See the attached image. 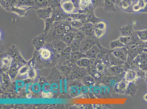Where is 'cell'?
Wrapping results in <instances>:
<instances>
[{
  "mask_svg": "<svg viewBox=\"0 0 147 109\" xmlns=\"http://www.w3.org/2000/svg\"><path fill=\"white\" fill-rule=\"evenodd\" d=\"M98 39L94 35L86 36L81 42L80 50L85 54L86 51L99 43Z\"/></svg>",
  "mask_w": 147,
  "mask_h": 109,
  "instance_id": "obj_1",
  "label": "cell"
},
{
  "mask_svg": "<svg viewBox=\"0 0 147 109\" xmlns=\"http://www.w3.org/2000/svg\"><path fill=\"white\" fill-rule=\"evenodd\" d=\"M133 64L142 71H147V53L143 52L133 60Z\"/></svg>",
  "mask_w": 147,
  "mask_h": 109,
  "instance_id": "obj_2",
  "label": "cell"
},
{
  "mask_svg": "<svg viewBox=\"0 0 147 109\" xmlns=\"http://www.w3.org/2000/svg\"><path fill=\"white\" fill-rule=\"evenodd\" d=\"M107 23L105 21L101 20L96 23L93 27V33L95 37L99 39L103 37L106 32Z\"/></svg>",
  "mask_w": 147,
  "mask_h": 109,
  "instance_id": "obj_3",
  "label": "cell"
},
{
  "mask_svg": "<svg viewBox=\"0 0 147 109\" xmlns=\"http://www.w3.org/2000/svg\"><path fill=\"white\" fill-rule=\"evenodd\" d=\"M60 5L62 10L66 14L71 15L79 13L72 0H61Z\"/></svg>",
  "mask_w": 147,
  "mask_h": 109,
  "instance_id": "obj_4",
  "label": "cell"
},
{
  "mask_svg": "<svg viewBox=\"0 0 147 109\" xmlns=\"http://www.w3.org/2000/svg\"><path fill=\"white\" fill-rule=\"evenodd\" d=\"M119 39L125 45V46L127 47L138 46L139 44L142 42L138 37L135 31L131 35L128 37L121 36Z\"/></svg>",
  "mask_w": 147,
  "mask_h": 109,
  "instance_id": "obj_5",
  "label": "cell"
},
{
  "mask_svg": "<svg viewBox=\"0 0 147 109\" xmlns=\"http://www.w3.org/2000/svg\"><path fill=\"white\" fill-rule=\"evenodd\" d=\"M112 53L117 58L126 62L128 57V50L125 47L113 50Z\"/></svg>",
  "mask_w": 147,
  "mask_h": 109,
  "instance_id": "obj_6",
  "label": "cell"
},
{
  "mask_svg": "<svg viewBox=\"0 0 147 109\" xmlns=\"http://www.w3.org/2000/svg\"><path fill=\"white\" fill-rule=\"evenodd\" d=\"M128 83L125 78H123L115 86L113 92L120 95L125 94Z\"/></svg>",
  "mask_w": 147,
  "mask_h": 109,
  "instance_id": "obj_7",
  "label": "cell"
},
{
  "mask_svg": "<svg viewBox=\"0 0 147 109\" xmlns=\"http://www.w3.org/2000/svg\"><path fill=\"white\" fill-rule=\"evenodd\" d=\"M138 89V86L134 82H129L127 85L125 92V95L131 97L136 95Z\"/></svg>",
  "mask_w": 147,
  "mask_h": 109,
  "instance_id": "obj_8",
  "label": "cell"
},
{
  "mask_svg": "<svg viewBox=\"0 0 147 109\" xmlns=\"http://www.w3.org/2000/svg\"><path fill=\"white\" fill-rule=\"evenodd\" d=\"M123 64L117 66H111L108 67L107 70L108 72L114 76H118L120 74H122L124 72L123 68Z\"/></svg>",
  "mask_w": 147,
  "mask_h": 109,
  "instance_id": "obj_9",
  "label": "cell"
},
{
  "mask_svg": "<svg viewBox=\"0 0 147 109\" xmlns=\"http://www.w3.org/2000/svg\"><path fill=\"white\" fill-rule=\"evenodd\" d=\"M121 36L128 37L131 35L135 31L133 30V25L131 24L123 26L119 28Z\"/></svg>",
  "mask_w": 147,
  "mask_h": 109,
  "instance_id": "obj_10",
  "label": "cell"
},
{
  "mask_svg": "<svg viewBox=\"0 0 147 109\" xmlns=\"http://www.w3.org/2000/svg\"><path fill=\"white\" fill-rule=\"evenodd\" d=\"M52 13V10L50 8L40 9L37 11V14L38 18L45 21L48 18H51Z\"/></svg>",
  "mask_w": 147,
  "mask_h": 109,
  "instance_id": "obj_11",
  "label": "cell"
},
{
  "mask_svg": "<svg viewBox=\"0 0 147 109\" xmlns=\"http://www.w3.org/2000/svg\"><path fill=\"white\" fill-rule=\"evenodd\" d=\"M89 75L93 77L96 81L100 80L102 77L101 72L99 71L93 64H90L89 66Z\"/></svg>",
  "mask_w": 147,
  "mask_h": 109,
  "instance_id": "obj_12",
  "label": "cell"
},
{
  "mask_svg": "<svg viewBox=\"0 0 147 109\" xmlns=\"http://www.w3.org/2000/svg\"><path fill=\"white\" fill-rule=\"evenodd\" d=\"M134 3L132 0H122L118 5L124 11L132 13V7Z\"/></svg>",
  "mask_w": 147,
  "mask_h": 109,
  "instance_id": "obj_13",
  "label": "cell"
},
{
  "mask_svg": "<svg viewBox=\"0 0 147 109\" xmlns=\"http://www.w3.org/2000/svg\"><path fill=\"white\" fill-rule=\"evenodd\" d=\"M94 24L91 22H87L83 24L81 30L86 36H94L93 33Z\"/></svg>",
  "mask_w": 147,
  "mask_h": 109,
  "instance_id": "obj_14",
  "label": "cell"
},
{
  "mask_svg": "<svg viewBox=\"0 0 147 109\" xmlns=\"http://www.w3.org/2000/svg\"><path fill=\"white\" fill-rule=\"evenodd\" d=\"M79 6L80 11L83 12L82 13L85 12L89 9H93L92 5L91 0H79Z\"/></svg>",
  "mask_w": 147,
  "mask_h": 109,
  "instance_id": "obj_15",
  "label": "cell"
},
{
  "mask_svg": "<svg viewBox=\"0 0 147 109\" xmlns=\"http://www.w3.org/2000/svg\"><path fill=\"white\" fill-rule=\"evenodd\" d=\"M98 44L95 45L90 50L85 53V54H86L87 58L90 59L97 58V56L100 52V49L98 46Z\"/></svg>",
  "mask_w": 147,
  "mask_h": 109,
  "instance_id": "obj_16",
  "label": "cell"
},
{
  "mask_svg": "<svg viewBox=\"0 0 147 109\" xmlns=\"http://www.w3.org/2000/svg\"><path fill=\"white\" fill-rule=\"evenodd\" d=\"M146 2L144 0H137L133 4L132 7V13H140L144 8Z\"/></svg>",
  "mask_w": 147,
  "mask_h": 109,
  "instance_id": "obj_17",
  "label": "cell"
},
{
  "mask_svg": "<svg viewBox=\"0 0 147 109\" xmlns=\"http://www.w3.org/2000/svg\"><path fill=\"white\" fill-rule=\"evenodd\" d=\"M104 10L108 13L115 12L116 11L115 3L113 0H104Z\"/></svg>",
  "mask_w": 147,
  "mask_h": 109,
  "instance_id": "obj_18",
  "label": "cell"
},
{
  "mask_svg": "<svg viewBox=\"0 0 147 109\" xmlns=\"http://www.w3.org/2000/svg\"><path fill=\"white\" fill-rule=\"evenodd\" d=\"M137 78L136 72L133 69H129L125 73L124 78L128 83L134 82Z\"/></svg>",
  "mask_w": 147,
  "mask_h": 109,
  "instance_id": "obj_19",
  "label": "cell"
},
{
  "mask_svg": "<svg viewBox=\"0 0 147 109\" xmlns=\"http://www.w3.org/2000/svg\"><path fill=\"white\" fill-rule=\"evenodd\" d=\"M83 84L89 88L94 86L96 83V81L90 75L85 76L82 78V80Z\"/></svg>",
  "mask_w": 147,
  "mask_h": 109,
  "instance_id": "obj_20",
  "label": "cell"
},
{
  "mask_svg": "<svg viewBox=\"0 0 147 109\" xmlns=\"http://www.w3.org/2000/svg\"><path fill=\"white\" fill-rule=\"evenodd\" d=\"M109 61L110 66H114L124 64L125 62L115 56L112 53H109Z\"/></svg>",
  "mask_w": 147,
  "mask_h": 109,
  "instance_id": "obj_21",
  "label": "cell"
},
{
  "mask_svg": "<svg viewBox=\"0 0 147 109\" xmlns=\"http://www.w3.org/2000/svg\"><path fill=\"white\" fill-rule=\"evenodd\" d=\"M76 64L80 67H87L90 64V59L88 58H81L77 61Z\"/></svg>",
  "mask_w": 147,
  "mask_h": 109,
  "instance_id": "obj_22",
  "label": "cell"
},
{
  "mask_svg": "<svg viewBox=\"0 0 147 109\" xmlns=\"http://www.w3.org/2000/svg\"><path fill=\"white\" fill-rule=\"evenodd\" d=\"M109 46L111 50H113L115 49L121 48L125 47V46L118 38L115 40L111 41L109 44Z\"/></svg>",
  "mask_w": 147,
  "mask_h": 109,
  "instance_id": "obj_23",
  "label": "cell"
},
{
  "mask_svg": "<svg viewBox=\"0 0 147 109\" xmlns=\"http://www.w3.org/2000/svg\"><path fill=\"white\" fill-rule=\"evenodd\" d=\"M135 33L142 42L147 41V29L136 31Z\"/></svg>",
  "mask_w": 147,
  "mask_h": 109,
  "instance_id": "obj_24",
  "label": "cell"
},
{
  "mask_svg": "<svg viewBox=\"0 0 147 109\" xmlns=\"http://www.w3.org/2000/svg\"><path fill=\"white\" fill-rule=\"evenodd\" d=\"M69 23L72 27L74 29L79 30L82 28L83 23L80 20L74 19H72L71 20H69Z\"/></svg>",
  "mask_w": 147,
  "mask_h": 109,
  "instance_id": "obj_25",
  "label": "cell"
},
{
  "mask_svg": "<svg viewBox=\"0 0 147 109\" xmlns=\"http://www.w3.org/2000/svg\"><path fill=\"white\" fill-rule=\"evenodd\" d=\"M93 64H94L97 70L100 72L103 71L105 68V64L101 59H98V58L94 59Z\"/></svg>",
  "mask_w": 147,
  "mask_h": 109,
  "instance_id": "obj_26",
  "label": "cell"
},
{
  "mask_svg": "<svg viewBox=\"0 0 147 109\" xmlns=\"http://www.w3.org/2000/svg\"><path fill=\"white\" fill-rule=\"evenodd\" d=\"M42 95L45 97H49L52 92L50 90V84L49 83H45L42 86Z\"/></svg>",
  "mask_w": 147,
  "mask_h": 109,
  "instance_id": "obj_27",
  "label": "cell"
},
{
  "mask_svg": "<svg viewBox=\"0 0 147 109\" xmlns=\"http://www.w3.org/2000/svg\"><path fill=\"white\" fill-rule=\"evenodd\" d=\"M83 86H74L70 87L69 89V92L73 95V96H76L80 94Z\"/></svg>",
  "mask_w": 147,
  "mask_h": 109,
  "instance_id": "obj_28",
  "label": "cell"
},
{
  "mask_svg": "<svg viewBox=\"0 0 147 109\" xmlns=\"http://www.w3.org/2000/svg\"><path fill=\"white\" fill-rule=\"evenodd\" d=\"M89 91L96 96H98L101 94V85L95 84L90 88Z\"/></svg>",
  "mask_w": 147,
  "mask_h": 109,
  "instance_id": "obj_29",
  "label": "cell"
},
{
  "mask_svg": "<svg viewBox=\"0 0 147 109\" xmlns=\"http://www.w3.org/2000/svg\"><path fill=\"white\" fill-rule=\"evenodd\" d=\"M74 39H77L81 42L86 36L83 32L81 30H79L74 33Z\"/></svg>",
  "mask_w": 147,
  "mask_h": 109,
  "instance_id": "obj_30",
  "label": "cell"
},
{
  "mask_svg": "<svg viewBox=\"0 0 147 109\" xmlns=\"http://www.w3.org/2000/svg\"><path fill=\"white\" fill-rule=\"evenodd\" d=\"M91 2L92 7L94 10L97 8L103 7L104 0H91Z\"/></svg>",
  "mask_w": 147,
  "mask_h": 109,
  "instance_id": "obj_31",
  "label": "cell"
},
{
  "mask_svg": "<svg viewBox=\"0 0 147 109\" xmlns=\"http://www.w3.org/2000/svg\"><path fill=\"white\" fill-rule=\"evenodd\" d=\"M36 6H37L39 9L47 8V2L46 0H34Z\"/></svg>",
  "mask_w": 147,
  "mask_h": 109,
  "instance_id": "obj_32",
  "label": "cell"
},
{
  "mask_svg": "<svg viewBox=\"0 0 147 109\" xmlns=\"http://www.w3.org/2000/svg\"><path fill=\"white\" fill-rule=\"evenodd\" d=\"M27 8H14L11 9L12 12L16 13L18 15L22 16H24L26 13V11Z\"/></svg>",
  "mask_w": 147,
  "mask_h": 109,
  "instance_id": "obj_33",
  "label": "cell"
},
{
  "mask_svg": "<svg viewBox=\"0 0 147 109\" xmlns=\"http://www.w3.org/2000/svg\"><path fill=\"white\" fill-rule=\"evenodd\" d=\"M81 42L80 41L74 39L72 41L71 45L73 50L78 51L80 50Z\"/></svg>",
  "mask_w": 147,
  "mask_h": 109,
  "instance_id": "obj_34",
  "label": "cell"
},
{
  "mask_svg": "<svg viewBox=\"0 0 147 109\" xmlns=\"http://www.w3.org/2000/svg\"><path fill=\"white\" fill-rule=\"evenodd\" d=\"M109 88L105 85H101V94L103 96H106L109 93Z\"/></svg>",
  "mask_w": 147,
  "mask_h": 109,
  "instance_id": "obj_35",
  "label": "cell"
},
{
  "mask_svg": "<svg viewBox=\"0 0 147 109\" xmlns=\"http://www.w3.org/2000/svg\"><path fill=\"white\" fill-rule=\"evenodd\" d=\"M32 91L35 94H37L40 92L41 90L40 85L39 84L36 83L34 84L32 87Z\"/></svg>",
  "mask_w": 147,
  "mask_h": 109,
  "instance_id": "obj_36",
  "label": "cell"
},
{
  "mask_svg": "<svg viewBox=\"0 0 147 109\" xmlns=\"http://www.w3.org/2000/svg\"><path fill=\"white\" fill-rule=\"evenodd\" d=\"M41 55L43 59H49L50 57L51 53L47 49H44L41 52Z\"/></svg>",
  "mask_w": 147,
  "mask_h": 109,
  "instance_id": "obj_37",
  "label": "cell"
},
{
  "mask_svg": "<svg viewBox=\"0 0 147 109\" xmlns=\"http://www.w3.org/2000/svg\"><path fill=\"white\" fill-rule=\"evenodd\" d=\"M58 85L56 83H53L50 85V90L52 93L54 94H57L58 92L59 87Z\"/></svg>",
  "mask_w": 147,
  "mask_h": 109,
  "instance_id": "obj_38",
  "label": "cell"
},
{
  "mask_svg": "<svg viewBox=\"0 0 147 109\" xmlns=\"http://www.w3.org/2000/svg\"><path fill=\"white\" fill-rule=\"evenodd\" d=\"M25 86V83L23 81L17 80L16 82V90L18 91L20 89L22 88Z\"/></svg>",
  "mask_w": 147,
  "mask_h": 109,
  "instance_id": "obj_39",
  "label": "cell"
},
{
  "mask_svg": "<svg viewBox=\"0 0 147 109\" xmlns=\"http://www.w3.org/2000/svg\"><path fill=\"white\" fill-rule=\"evenodd\" d=\"M114 78H112V79L109 80V81H107L108 82H107V83H108V84L111 87H114L115 85L117 84L118 83L117 81L115 79H114Z\"/></svg>",
  "mask_w": 147,
  "mask_h": 109,
  "instance_id": "obj_40",
  "label": "cell"
},
{
  "mask_svg": "<svg viewBox=\"0 0 147 109\" xmlns=\"http://www.w3.org/2000/svg\"><path fill=\"white\" fill-rule=\"evenodd\" d=\"M28 73V76L30 79H32V78H34L35 76V72L33 69H31L30 70H29Z\"/></svg>",
  "mask_w": 147,
  "mask_h": 109,
  "instance_id": "obj_41",
  "label": "cell"
},
{
  "mask_svg": "<svg viewBox=\"0 0 147 109\" xmlns=\"http://www.w3.org/2000/svg\"><path fill=\"white\" fill-rule=\"evenodd\" d=\"M28 68L27 67H26V66H24V67H22V68L20 69L19 71V73L21 75H24V74L28 73Z\"/></svg>",
  "mask_w": 147,
  "mask_h": 109,
  "instance_id": "obj_42",
  "label": "cell"
},
{
  "mask_svg": "<svg viewBox=\"0 0 147 109\" xmlns=\"http://www.w3.org/2000/svg\"><path fill=\"white\" fill-rule=\"evenodd\" d=\"M2 62H3L4 64L7 66L10 64L11 60L9 58H4Z\"/></svg>",
  "mask_w": 147,
  "mask_h": 109,
  "instance_id": "obj_43",
  "label": "cell"
},
{
  "mask_svg": "<svg viewBox=\"0 0 147 109\" xmlns=\"http://www.w3.org/2000/svg\"><path fill=\"white\" fill-rule=\"evenodd\" d=\"M64 91L65 93H67V82L66 79L64 80Z\"/></svg>",
  "mask_w": 147,
  "mask_h": 109,
  "instance_id": "obj_44",
  "label": "cell"
},
{
  "mask_svg": "<svg viewBox=\"0 0 147 109\" xmlns=\"http://www.w3.org/2000/svg\"><path fill=\"white\" fill-rule=\"evenodd\" d=\"M140 13H147V3H146V4L144 8L141 11V12Z\"/></svg>",
  "mask_w": 147,
  "mask_h": 109,
  "instance_id": "obj_45",
  "label": "cell"
},
{
  "mask_svg": "<svg viewBox=\"0 0 147 109\" xmlns=\"http://www.w3.org/2000/svg\"><path fill=\"white\" fill-rule=\"evenodd\" d=\"M60 85H59V87H60V92L61 93L63 92V90H62V79H61L60 80Z\"/></svg>",
  "mask_w": 147,
  "mask_h": 109,
  "instance_id": "obj_46",
  "label": "cell"
},
{
  "mask_svg": "<svg viewBox=\"0 0 147 109\" xmlns=\"http://www.w3.org/2000/svg\"><path fill=\"white\" fill-rule=\"evenodd\" d=\"M141 43L144 49L147 48V41H146V42H141Z\"/></svg>",
  "mask_w": 147,
  "mask_h": 109,
  "instance_id": "obj_47",
  "label": "cell"
},
{
  "mask_svg": "<svg viewBox=\"0 0 147 109\" xmlns=\"http://www.w3.org/2000/svg\"><path fill=\"white\" fill-rule=\"evenodd\" d=\"M144 100L146 101V102H147V93L144 95Z\"/></svg>",
  "mask_w": 147,
  "mask_h": 109,
  "instance_id": "obj_48",
  "label": "cell"
},
{
  "mask_svg": "<svg viewBox=\"0 0 147 109\" xmlns=\"http://www.w3.org/2000/svg\"><path fill=\"white\" fill-rule=\"evenodd\" d=\"M26 98H28V99H30L32 97V95L30 94H28L27 95H26Z\"/></svg>",
  "mask_w": 147,
  "mask_h": 109,
  "instance_id": "obj_49",
  "label": "cell"
},
{
  "mask_svg": "<svg viewBox=\"0 0 147 109\" xmlns=\"http://www.w3.org/2000/svg\"><path fill=\"white\" fill-rule=\"evenodd\" d=\"M144 79H145L146 82H147V71L145 72Z\"/></svg>",
  "mask_w": 147,
  "mask_h": 109,
  "instance_id": "obj_50",
  "label": "cell"
},
{
  "mask_svg": "<svg viewBox=\"0 0 147 109\" xmlns=\"http://www.w3.org/2000/svg\"><path fill=\"white\" fill-rule=\"evenodd\" d=\"M143 52L147 53V48H145L143 49Z\"/></svg>",
  "mask_w": 147,
  "mask_h": 109,
  "instance_id": "obj_51",
  "label": "cell"
},
{
  "mask_svg": "<svg viewBox=\"0 0 147 109\" xmlns=\"http://www.w3.org/2000/svg\"></svg>",
  "mask_w": 147,
  "mask_h": 109,
  "instance_id": "obj_52",
  "label": "cell"
}]
</instances>
